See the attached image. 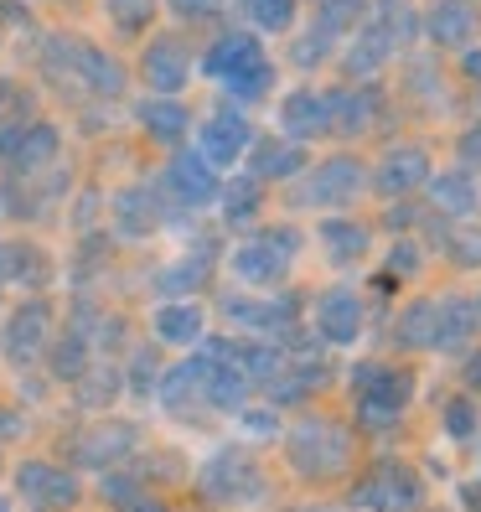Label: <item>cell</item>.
Returning <instances> with one entry per match:
<instances>
[{
    "instance_id": "8d00e7d4",
    "label": "cell",
    "mask_w": 481,
    "mask_h": 512,
    "mask_svg": "<svg viewBox=\"0 0 481 512\" xmlns=\"http://www.w3.org/2000/svg\"><path fill=\"white\" fill-rule=\"evenodd\" d=\"M109 11L119 16V26H140L145 11H150V0H109Z\"/></svg>"
},
{
    "instance_id": "83f0119b",
    "label": "cell",
    "mask_w": 481,
    "mask_h": 512,
    "mask_svg": "<svg viewBox=\"0 0 481 512\" xmlns=\"http://www.w3.org/2000/svg\"><path fill=\"white\" fill-rule=\"evenodd\" d=\"M388 47H394V37L383 32V26H373V32L363 37V42H352V57H347V68L352 73H373L383 57H388Z\"/></svg>"
},
{
    "instance_id": "ac0fdd59",
    "label": "cell",
    "mask_w": 481,
    "mask_h": 512,
    "mask_svg": "<svg viewBox=\"0 0 481 512\" xmlns=\"http://www.w3.org/2000/svg\"><path fill=\"white\" fill-rule=\"evenodd\" d=\"M430 197H435L440 213H450V218H471V213H476V187H471V176H461V171L435 176Z\"/></svg>"
},
{
    "instance_id": "e575fe53",
    "label": "cell",
    "mask_w": 481,
    "mask_h": 512,
    "mask_svg": "<svg viewBox=\"0 0 481 512\" xmlns=\"http://www.w3.org/2000/svg\"><path fill=\"white\" fill-rule=\"evenodd\" d=\"M63 378H73L78 368H83V337H68L63 347H57V363H52Z\"/></svg>"
},
{
    "instance_id": "4316f807",
    "label": "cell",
    "mask_w": 481,
    "mask_h": 512,
    "mask_svg": "<svg viewBox=\"0 0 481 512\" xmlns=\"http://www.w3.org/2000/svg\"><path fill=\"white\" fill-rule=\"evenodd\" d=\"M78 68H83V78L94 83L99 94H119V88H125V73H119V63H109V57L94 52V47L78 52Z\"/></svg>"
},
{
    "instance_id": "9a60e30c",
    "label": "cell",
    "mask_w": 481,
    "mask_h": 512,
    "mask_svg": "<svg viewBox=\"0 0 481 512\" xmlns=\"http://www.w3.org/2000/svg\"><path fill=\"white\" fill-rule=\"evenodd\" d=\"M145 78H150V88L156 94H176V88L187 83V57H182V47L176 42H156L145 52Z\"/></svg>"
},
{
    "instance_id": "bcb514c9",
    "label": "cell",
    "mask_w": 481,
    "mask_h": 512,
    "mask_svg": "<svg viewBox=\"0 0 481 512\" xmlns=\"http://www.w3.org/2000/svg\"><path fill=\"white\" fill-rule=\"evenodd\" d=\"M0 280H6V254H0Z\"/></svg>"
},
{
    "instance_id": "9c48e42d",
    "label": "cell",
    "mask_w": 481,
    "mask_h": 512,
    "mask_svg": "<svg viewBox=\"0 0 481 512\" xmlns=\"http://www.w3.org/2000/svg\"><path fill=\"white\" fill-rule=\"evenodd\" d=\"M476 300L466 295H450V300H435V347L440 352H461L476 331Z\"/></svg>"
},
{
    "instance_id": "6da1fadb",
    "label": "cell",
    "mask_w": 481,
    "mask_h": 512,
    "mask_svg": "<svg viewBox=\"0 0 481 512\" xmlns=\"http://www.w3.org/2000/svg\"><path fill=\"white\" fill-rule=\"evenodd\" d=\"M290 461L306 476H332V471L347 466V435L332 419H306V425H295V435H290Z\"/></svg>"
},
{
    "instance_id": "484cf974",
    "label": "cell",
    "mask_w": 481,
    "mask_h": 512,
    "mask_svg": "<svg viewBox=\"0 0 481 512\" xmlns=\"http://www.w3.org/2000/svg\"><path fill=\"white\" fill-rule=\"evenodd\" d=\"M326 109H332V130H363L373 114V94H326Z\"/></svg>"
},
{
    "instance_id": "277c9868",
    "label": "cell",
    "mask_w": 481,
    "mask_h": 512,
    "mask_svg": "<svg viewBox=\"0 0 481 512\" xmlns=\"http://www.w3.org/2000/svg\"><path fill=\"white\" fill-rule=\"evenodd\" d=\"M202 492L213 502H249V497H259V471L244 456L223 450V456H213L202 466Z\"/></svg>"
},
{
    "instance_id": "7dc6e473",
    "label": "cell",
    "mask_w": 481,
    "mask_h": 512,
    "mask_svg": "<svg viewBox=\"0 0 481 512\" xmlns=\"http://www.w3.org/2000/svg\"><path fill=\"white\" fill-rule=\"evenodd\" d=\"M0 512H6V507H0Z\"/></svg>"
},
{
    "instance_id": "c3c4849f",
    "label": "cell",
    "mask_w": 481,
    "mask_h": 512,
    "mask_svg": "<svg viewBox=\"0 0 481 512\" xmlns=\"http://www.w3.org/2000/svg\"><path fill=\"white\" fill-rule=\"evenodd\" d=\"M476 311H481V306H476Z\"/></svg>"
},
{
    "instance_id": "5b68a950",
    "label": "cell",
    "mask_w": 481,
    "mask_h": 512,
    "mask_svg": "<svg viewBox=\"0 0 481 512\" xmlns=\"http://www.w3.org/2000/svg\"><path fill=\"white\" fill-rule=\"evenodd\" d=\"M357 192H363V166H357L352 156H337V161H326L306 192H300V202H316V207H337V202H352Z\"/></svg>"
},
{
    "instance_id": "d6a6232c",
    "label": "cell",
    "mask_w": 481,
    "mask_h": 512,
    "mask_svg": "<svg viewBox=\"0 0 481 512\" xmlns=\"http://www.w3.org/2000/svg\"><path fill=\"white\" fill-rule=\"evenodd\" d=\"M368 0H332V6L321 11V32H337V26H352L357 16H363Z\"/></svg>"
},
{
    "instance_id": "7a4b0ae2",
    "label": "cell",
    "mask_w": 481,
    "mask_h": 512,
    "mask_svg": "<svg viewBox=\"0 0 481 512\" xmlns=\"http://www.w3.org/2000/svg\"><path fill=\"white\" fill-rule=\"evenodd\" d=\"M300 249V233H264V238H254V244H244L233 254V269L244 275L249 285H275L285 269H290V254Z\"/></svg>"
},
{
    "instance_id": "30bf717a",
    "label": "cell",
    "mask_w": 481,
    "mask_h": 512,
    "mask_svg": "<svg viewBox=\"0 0 481 512\" xmlns=\"http://www.w3.org/2000/svg\"><path fill=\"white\" fill-rule=\"evenodd\" d=\"M280 125H285V135L300 145V140H311V135H321V130H332V109H326V99H321V94L300 88V94H290V99H285Z\"/></svg>"
},
{
    "instance_id": "5bb4252c",
    "label": "cell",
    "mask_w": 481,
    "mask_h": 512,
    "mask_svg": "<svg viewBox=\"0 0 481 512\" xmlns=\"http://www.w3.org/2000/svg\"><path fill=\"white\" fill-rule=\"evenodd\" d=\"M207 373H213V357H192V363H182L166 388H161V399L176 409V414H187V399H207Z\"/></svg>"
},
{
    "instance_id": "60d3db41",
    "label": "cell",
    "mask_w": 481,
    "mask_h": 512,
    "mask_svg": "<svg viewBox=\"0 0 481 512\" xmlns=\"http://www.w3.org/2000/svg\"><path fill=\"white\" fill-rule=\"evenodd\" d=\"M388 264H394V275H414V269H419V249H414V244H404V249L388 254Z\"/></svg>"
},
{
    "instance_id": "52a82bcc",
    "label": "cell",
    "mask_w": 481,
    "mask_h": 512,
    "mask_svg": "<svg viewBox=\"0 0 481 512\" xmlns=\"http://www.w3.org/2000/svg\"><path fill=\"white\" fill-rule=\"evenodd\" d=\"M249 119H238V114H213V119H207V125H202V161L207 166H233L238 156H244V150H249Z\"/></svg>"
},
{
    "instance_id": "f6af8a7d",
    "label": "cell",
    "mask_w": 481,
    "mask_h": 512,
    "mask_svg": "<svg viewBox=\"0 0 481 512\" xmlns=\"http://www.w3.org/2000/svg\"><path fill=\"white\" fill-rule=\"evenodd\" d=\"M471 388H481V357H471Z\"/></svg>"
},
{
    "instance_id": "1f68e13d",
    "label": "cell",
    "mask_w": 481,
    "mask_h": 512,
    "mask_svg": "<svg viewBox=\"0 0 481 512\" xmlns=\"http://www.w3.org/2000/svg\"><path fill=\"white\" fill-rule=\"evenodd\" d=\"M202 280H207V259H197V264L187 259L182 269H166V275H161V290H166V295H182V290H197Z\"/></svg>"
},
{
    "instance_id": "d590c367",
    "label": "cell",
    "mask_w": 481,
    "mask_h": 512,
    "mask_svg": "<svg viewBox=\"0 0 481 512\" xmlns=\"http://www.w3.org/2000/svg\"><path fill=\"white\" fill-rule=\"evenodd\" d=\"M326 37H332V32H311V37H300V47H295V63H300V68L321 63V57H326Z\"/></svg>"
},
{
    "instance_id": "7402d4cb",
    "label": "cell",
    "mask_w": 481,
    "mask_h": 512,
    "mask_svg": "<svg viewBox=\"0 0 481 512\" xmlns=\"http://www.w3.org/2000/svg\"><path fill=\"white\" fill-rule=\"evenodd\" d=\"M321 244H326V254H332L337 264H352L357 254L368 249V233L357 228V223H342V218H332V223H321Z\"/></svg>"
},
{
    "instance_id": "b9f144b4",
    "label": "cell",
    "mask_w": 481,
    "mask_h": 512,
    "mask_svg": "<svg viewBox=\"0 0 481 512\" xmlns=\"http://www.w3.org/2000/svg\"><path fill=\"white\" fill-rule=\"evenodd\" d=\"M461 156H466L471 166H481V130H471V135L461 140Z\"/></svg>"
},
{
    "instance_id": "7c38bea8",
    "label": "cell",
    "mask_w": 481,
    "mask_h": 512,
    "mask_svg": "<svg viewBox=\"0 0 481 512\" xmlns=\"http://www.w3.org/2000/svg\"><path fill=\"white\" fill-rule=\"evenodd\" d=\"M166 176H171V192L182 197V202H192V207L218 197V176H213V166H207L202 156H176Z\"/></svg>"
},
{
    "instance_id": "ab89813d",
    "label": "cell",
    "mask_w": 481,
    "mask_h": 512,
    "mask_svg": "<svg viewBox=\"0 0 481 512\" xmlns=\"http://www.w3.org/2000/svg\"><path fill=\"white\" fill-rule=\"evenodd\" d=\"M450 254H456L461 264H481V233H461L456 244H450Z\"/></svg>"
},
{
    "instance_id": "4fadbf2b",
    "label": "cell",
    "mask_w": 481,
    "mask_h": 512,
    "mask_svg": "<svg viewBox=\"0 0 481 512\" xmlns=\"http://www.w3.org/2000/svg\"><path fill=\"white\" fill-rule=\"evenodd\" d=\"M125 450H135V430L130 425H99L94 435L78 440V461L83 466H114Z\"/></svg>"
},
{
    "instance_id": "2e32d148",
    "label": "cell",
    "mask_w": 481,
    "mask_h": 512,
    "mask_svg": "<svg viewBox=\"0 0 481 512\" xmlns=\"http://www.w3.org/2000/svg\"><path fill=\"white\" fill-rule=\"evenodd\" d=\"M259 42L249 37V32H233V37H223L213 52H207V73L213 78H233V73H244V68H254L259 63Z\"/></svg>"
},
{
    "instance_id": "7bdbcfd3",
    "label": "cell",
    "mask_w": 481,
    "mask_h": 512,
    "mask_svg": "<svg viewBox=\"0 0 481 512\" xmlns=\"http://www.w3.org/2000/svg\"><path fill=\"white\" fill-rule=\"evenodd\" d=\"M125 512H166V507H161V502H130Z\"/></svg>"
},
{
    "instance_id": "f1b7e54d",
    "label": "cell",
    "mask_w": 481,
    "mask_h": 512,
    "mask_svg": "<svg viewBox=\"0 0 481 512\" xmlns=\"http://www.w3.org/2000/svg\"><path fill=\"white\" fill-rule=\"evenodd\" d=\"M223 213H228V223H249L259 213V182H254V176H238V182L228 187Z\"/></svg>"
},
{
    "instance_id": "3957f363",
    "label": "cell",
    "mask_w": 481,
    "mask_h": 512,
    "mask_svg": "<svg viewBox=\"0 0 481 512\" xmlns=\"http://www.w3.org/2000/svg\"><path fill=\"white\" fill-rule=\"evenodd\" d=\"M352 502L357 507H378V512H414L419 507V476L409 466H399V461H388L352 492Z\"/></svg>"
},
{
    "instance_id": "d6986e66",
    "label": "cell",
    "mask_w": 481,
    "mask_h": 512,
    "mask_svg": "<svg viewBox=\"0 0 481 512\" xmlns=\"http://www.w3.org/2000/svg\"><path fill=\"white\" fill-rule=\"evenodd\" d=\"M471 26H476V16H471V6H461V0H445V6L430 11V37L445 42V47L466 42V37H471Z\"/></svg>"
},
{
    "instance_id": "ee69618b",
    "label": "cell",
    "mask_w": 481,
    "mask_h": 512,
    "mask_svg": "<svg viewBox=\"0 0 481 512\" xmlns=\"http://www.w3.org/2000/svg\"><path fill=\"white\" fill-rule=\"evenodd\" d=\"M466 73H471V78H481V52H471V57H466Z\"/></svg>"
},
{
    "instance_id": "836d02e7",
    "label": "cell",
    "mask_w": 481,
    "mask_h": 512,
    "mask_svg": "<svg viewBox=\"0 0 481 512\" xmlns=\"http://www.w3.org/2000/svg\"><path fill=\"white\" fill-rule=\"evenodd\" d=\"M445 430L456 435V440H466V435L476 430V409H471L466 399H456V404H445Z\"/></svg>"
},
{
    "instance_id": "44dd1931",
    "label": "cell",
    "mask_w": 481,
    "mask_h": 512,
    "mask_svg": "<svg viewBox=\"0 0 481 512\" xmlns=\"http://www.w3.org/2000/svg\"><path fill=\"white\" fill-rule=\"evenodd\" d=\"M140 119H145V130L156 135V140H182L187 135V114L176 99H150L140 104Z\"/></svg>"
},
{
    "instance_id": "8fae6325",
    "label": "cell",
    "mask_w": 481,
    "mask_h": 512,
    "mask_svg": "<svg viewBox=\"0 0 481 512\" xmlns=\"http://www.w3.org/2000/svg\"><path fill=\"white\" fill-rule=\"evenodd\" d=\"M47 306L42 300H32V306H21L16 316H11V326H6V352H11V363H32V357L42 352V342H47Z\"/></svg>"
},
{
    "instance_id": "f35d334b",
    "label": "cell",
    "mask_w": 481,
    "mask_h": 512,
    "mask_svg": "<svg viewBox=\"0 0 481 512\" xmlns=\"http://www.w3.org/2000/svg\"><path fill=\"white\" fill-rule=\"evenodd\" d=\"M275 425H280L275 409H249V414H244V430H249V435H275Z\"/></svg>"
},
{
    "instance_id": "f546056e",
    "label": "cell",
    "mask_w": 481,
    "mask_h": 512,
    "mask_svg": "<svg viewBox=\"0 0 481 512\" xmlns=\"http://www.w3.org/2000/svg\"><path fill=\"white\" fill-rule=\"evenodd\" d=\"M244 11L264 26V32H285L295 16V0H244Z\"/></svg>"
},
{
    "instance_id": "ba28073f",
    "label": "cell",
    "mask_w": 481,
    "mask_h": 512,
    "mask_svg": "<svg viewBox=\"0 0 481 512\" xmlns=\"http://www.w3.org/2000/svg\"><path fill=\"white\" fill-rule=\"evenodd\" d=\"M16 487H21V497L32 507H73V497H78V481L68 471L42 466V461H26L21 476H16Z\"/></svg>"
},
{
    "instance_id": "cb8c5ba5",
    "label": "cell",
    "mask_w": 481,
    "mask_h": 512,
    "mask_svg": "<svg viewBox=\"0 0 481 512\" xmlns=\"http://www.w3.org/2000/svg\"><path fill=\"white\" fill-rule=\"evenodd\" d=\"M399 342L404 347H435V300H414L399 316Z\"/></svg>"
},
{
    "instance_id": "603a6c76",
    "label": "cell",
    "mask_w": 481,
    "mask_h": 512,
    "mask_svg": "<svg viewBox=\"0 0 481 512\" xmlns=\"http://www.w3.org/2000/svg\"><path fill=\"white\" fill-rule=\"evenodd\" d=\"M300 166H306V150L295 140H269L254 156V176H295Z\"/></svg>"
},
{
    "instance_id": "d4e9b609",
    "label": "cell",
    "mask_w": 481,
    "mask_h": 512,
    "mask_svg": "<svg viewBox=\"0 0 481 512\" xmlns=\"http://www.w3.org/2000/svg\"><path fill=\"white\" fill-rule=\"evenodd\" d=\"M269 83H275V68H269V57H259L254 68H244V73H233V78H223V88L238 99V104H254V99H264L269 94Z\"/></svg>"
},
{
    "instance_id": "e0dca14e",
    "label": "cell",
    "mask_w": 481,
    "mask_h": 512,
    "mask_svg": "<svg viewBox=\"0 0 481 512\" xmlns=\"http://www.w3.org/2000/svg\"><path fill=\"white\" fill-rule=\"evenodd\" d=\"M156 331H161V342H176V347H187L202 337V311L192 306V300H176V306H161L156 311Z\"/></svg>"
},
{
    "instance_id": "74e56055",
    "label": "cell",
    "mask_w": 481,
    "mask_h": 512,
    "mask_svg": "<svg viewBox=\"0 0 481 512\" xmlns=\"http://www.w3.org/2000/svg\"><path fill=\"white\" fill-rule=\"evenodd\" d=\"M166 6H171L176 16H187V21H202V16H213L223 0H166Z\"/></svg>"
},
{
    "instance_id": "ffe728a7",
    "label": "cell",
    "mask_w": 481,
    "mask_h": 512,
    "mask_svg": "<svg viewBox=\"0 0 481 512\" xmlns=\"http://www.w3.org/2000/svg\"><path fill=\"white\" fill-rule=\"evenodd\" d=\"M419 176H430V161L419 156V150H394V156L383 161V176H378V187L383 192H409Z\"/></svg>"
},
{
    "instance_id": "4dcf8cb0",
    "label": "cell",
    "mask_w": 481,
    "mask_h": 512,
    "mask_svg": "<svg viewBox=\"0 0 481 512\" xmlns=\"http://www.w3.org/2000/svg\"><path fill=\"white\" fill-rule=\"evenodd\" d=\"M16 166H37L57 150V130H32V135H16Z\"/></svg>"
},
{
    "instance_id": "8992f818",
    "label": "cell",
    "mask_w": 481,
    "mask_h": 512,
    "mask_svg": "<svg viewBox=\"0 0 481 512\" xmlns=\"http://www.w3.org/2000/svg\"><path fill=\"white\" fill-rule=\"evenodd\" d=\"M316 331L332 347H347L357 342V331H363V300H357L352 290H332L316 300Z\"/></svg>"
}]
</instances>
